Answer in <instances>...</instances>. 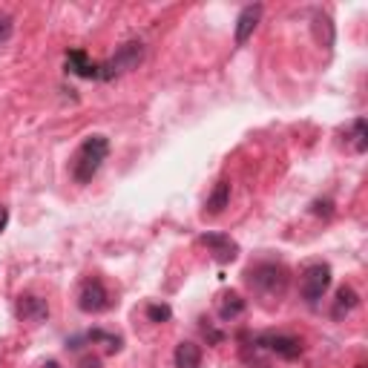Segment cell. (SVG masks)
Returning a JSON list of instances; mask_svg holds the SVG:
<instances>
[{"label":"cell","mask_w":368,"mask_h":368,"mask_svg":"<svg viewBox=\"0 0 368 368\" xmlns=\"http://www.w3.org/2000/svg\"><path fill=\"white\" fill-rule=\"evenodd\" d=\"M202 331H204V337H207V340H210L213 345H219L221 340H225V334H219V331H213L210 325H202Z\"/></svg>","instance_id":"cell-19"},{"label":"cell","mask_w":368,"mask_h":368,"mask_svg":"<svg viewBox=\"0 0 368 368\" xmlns=\"http://www.w3.org/2000/svg\"><path fill=\"white\" fill-rule=\"evenodd\" d=\"M12 29H14V23H12V14L0 12V43H6V41L12 38Z\"/></svg>","instance_id":"cell-17"},{"label":"cell","mask_w":368,"mask_h":368,"mask_svg":"<svg viewBox=\"0 0 368 368\" xmlns=\"http://www.w3.org/2000/svg\"><path fill=\"white\" fill-rule=\"evenodd\" d=\"M67 69L78 78H98V63H92L84 50H69L67 52Z\"/></svg>","instance_id":"cell-10"},{"label":"cell","mask_w":368,"mask_h":368,"mask_svg":"<svg viewBox=\"0 0 368 368\" xmlns=\"http://www.w3.org/2000/svg\"><path fill=\"white\" fill-rule=\"evenodd\" d=\"M14 314H18V319H23V323H43V319L50 316V305H46V299H41V296L26 294L18 299Z\"/></svg>","instance_id":"cell-8"},{"label":"cell","mask_w":368,"mask_h":368,"mask_svg":"<svg viewBox=\"0 0 368 368\" xmlns=\"http://www.w3.org/2000/svg\"><path fill=\"white\" fill-rule=\"evenodd\" d=\"M101 365V360L98 357H87L84 362H81V368H98Z\"/></svg>","instance_id":"cell-21"},{"label":"cell","mask_w":368,"mask_h":368,"mask_svg":"<svg viewBox=\"0 0 368 368\" xmlns=\"http://www.w3.org/2000/svg\"><path fill=\"white\" fill-rule=\"evenodd\" d=\"M360 305V294L354 291V288H351V285H343L340 288V291H337V299H334V316H345V314H351V311H354Z\"/></svg>","instance_id":"cell-14"},{"label":"cell","mask_w":368,"mask_h":368,"mask_svg":"<svg viewBox=\"0 0 368 368\" xmlns=\"http://www.w3.org/2000/svg\"><path fill=\"white\" fill-rule=\"evenodd\" d=\"M113 302H109V294L101 279H87L81 294H78V308H81L84 314H101L107 311Z\"/></svg>","instance_id":"cell-5"},{"label":"cell","mask_w":368,"mask_h":368,"mask_svg":"<svg viewBox=\"0 0 368 368\" xmlns=\"http://www.w3.org/2000/svg\"><path fill=\"white\" fill-rule=\"evenodd\" d=\"M216 311H219L221 323H233V319H239V316L245 314V299L239 296L236 291H230V294H225V296L219 299V308Z\"/></svg>","instance_id":"cell-13"},{"label":"cell","mask_w":368,"mask_h":368,"mask_svg":"<svg viewBox=\"0 0 368 368\" xmlns=\"http://www.w3.org/2000/svg\"><path fill=\"white\" fill-rule=\"evenodd\" d=\"M314 213H316V216H325V219H328V216L334 213V204H331V202H314Z\"/></svg>","instance_id":"cell-18"},{"label":"cell","mask_w":368,"mask_h":368,"mask_svg":"<svg viewBox=\"0 0 368 368\" xmlns=\"http://www.w3.org/2000/svg\"><path fill=\"white\" fill-rule=\"evenodd\" d=\"M109 155V138L107 136H89L75 153L72 162V175L78 184H89L95 179V173L101 170V164Z\"/></svg>","instance_id":"cell-1"},{"label":"cell","mask_w":368,"mask_h":368,"mask_svg":"<svg viewBox=\"0 0 368 368\" xmlns=\"http://www.w3.org/2000/svg\"><path fill=\"white\" fill-rule=\"evenodd\" d=\"M248 285L268 299H282L288 291V270L277 262H259L248 270Z\"/></svg>","instance_id":"cell-2"},{"label":"cell","mask_w":368,"mask_h":368,"mask_svg":"<svg viewBox=\"0 0 368 368\" xmlns=\"http://www.w3.org/2000/svg\"><path fill=\"white\" fill-rule=\"evenodd\" d=\"M170 316H173V311H170V305H164V302H150L147 305V319L155 325L170 323Z\"/></svg>","instance_id":"cell-16"},{"label":"cell","mask_w":368,"mask_h":368,"mask_svg":"<svg viewBox=\"0 0 368 368\" xmlns=\"http://www.w3.org/2000/svg\"><path fill=\"white\" fill-rule=\"evenodd\" d=\"M41 368H61V365H58V362H55V360H50V362H43V365H41Z\"/></svg>","instance_id":"cell-22"},{"label":"cell","mask_w":368,"mask_h":368,"mask_svg":"<svg viewBox=\"0 0 368 368\" xmlns=\"http://www.w3.org/2000/svg\"><path fill=\"white\" fill-rule=\"evenodd\" d=\"M256 345L270 351V354H277L282 360H299L302 354V345L296 337H288V334H262L259 340H256Z\"/></svg>","instance_id":"cell-6"},{"label":"cell","mask_w":368,"mask_h":368,"mask_svg":"<svg viewBox=\"0 0 368 368\" xmlns=\"http://www.w3.org/2000/svg\"><path fill=\"white\" fill-rule=\"evenodd\" d=\"M230 204V182L228 179H221L216 187H213V193L207 196V204H204V213L207 216H219V213H225V207Z\"/></svg>","instance_id":"cell-12"},{"label":"cell","mask_w":368,"mask_h":368,"mask_svg":"<svg viewBox=\"0 0 368 368\" xmlns=\"http://www.w3.org/2000/svg\"><path fill=\"white\" fill-rule=\"evenodd\" d=\"M199 242L204 245V248H210V253H213V259L216 262H221V265H228V262H233L236 256H239V245L233 242V239L228 236V233H204Z\"/></svg>","instance_id":"cell-7"},{"label":"cell","mask_w":368,"mask_h":368,"mask_svg":"<svg viewBox=\"0 0 368 368\" xmlns=\"http://www.w3.org/2000/svg\"><path fill=\"white\" fill-rule=\"evenodd\" d=\"M259 18H262V6L259 3H250V6H245L242 12H239V18H236V46H242L253 35Z\"/></svg>","instance_id":"cell-9"},{"label":"cell","mask_w":368,"mask_h":368,"mask_svg":"<svg viewBox=\"0 0 368 368\" xmlns=\"http://www.w3.org/2000/svg\"><path fill=\"white\" fill-rule=\"evenodd\" d=\"M328 288H331V268L328 265H311V268H305L302 282H299V291H302V296H305V302L316 305V302L325 296Z\"/></svg>","instance_id":"cell-4"},{"label":"cell","mask_w":368,"mask_h":368,"mask_svg":"<svg viewBox=\"0 0 368 368\" xmlns=\"http://www.w3.org/2000/svg\"><path fill=\"white\" fill-rule=\"evenodd\" d=\"M173 362H175V368H202V345L190 343V340L179 343L175 345Z\"/></svg>","instance_id":"cell-11"},{"label":"cell","mask_w":368,"mask_h":368,"mask_svg":"<svg viewBox=\"0 0 368 368\" xmlns=\"http://www.w3.org/2000/svg\"><path fill=\"white\" fill-rule=\"evenodd\" d=\"M141 61H144V43L141 41H127V43L118 46V52L113 58L98 63V78L101 81H113V78H118V75L138 69Z\"/></svg>","instance_id":"cell-3"},{"label":"cell","mask_w":368,"mask_h":368,"mask_svg":"<svg viewBox=\"0 0 368 368\" xmlns=\"http://www.w3.org/2000/svg\"><path fill=\"white\" fill-rule=\"evenodd\" d=\"M6 221H9V210L3 204H0V233H3V228H6Z\"/></svg>","instance_id":"cell-20"},{"label":"cell","mask_w":368,"mask_h":368,"mask_svg":"<svg viewBox=\"0 0 368 368\" xmlns=\"http://www.w3.org/2000/svg\"><path fill=\"white\" fill-rule=\"evenodd\" d=\"M351 130H354V150L357 153H365L368 150V124H365V118H357L354 124H351Z\"/></svg>","instance_id":"cell-15"}]
</instances>
